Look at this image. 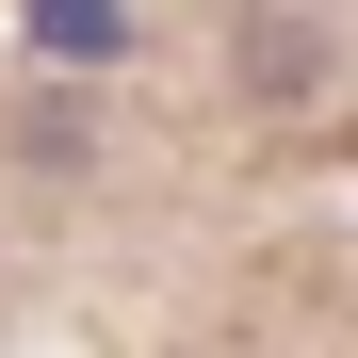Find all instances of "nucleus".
<instances>
[{
  "mask_svg": "<svg viewBox=\"0 0 358 358\" xmlns=\"http://www.w3.org/2000/svg\"><path fill=\"white\" fill-rule=\"evenodd\" d=\"M33 33H49V49H66V66H114V49H131V33H114V17H98V0H33Z\"/></svg>",
  "mask_w": 358,
  "mask_h": 358,
  "instance_id": "nucleus-1",
  "label": "nucleus"
}]
</instances>
